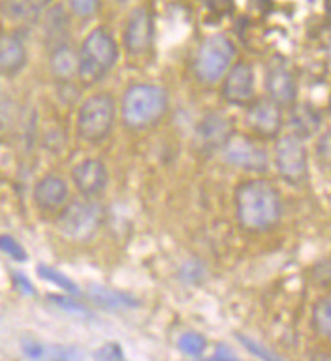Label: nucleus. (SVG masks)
<instances>
[{
    "label": "nucleus",
    "mask_w": 331,
    "mask_h": 361,
    "mask_svg": "<svg viewBox=\"0 0 331 361\" xmlns=\"http://www.w3.org/2000/svg\"><path fill=\"white\" fill-rule=\"evenodd\" d=\"M236 213L247 231L262 233L279 224L282 200L275 186L267 180H247L236 192Z\"/></svg>",
    "instance_id": "obj_1"
},
{
    "label": "nucleus",
    "mask_w": 331,
    "mask_h": 361,
    "mask_svg": "<svg viewBox=\"0 0 331 361\" xmlns=\"http://www.w3.org/2000/svg\"><path fill=\"white\" fill-rule=\"evenodd\" d=\"M119 47L112 32L104 27L90 30L78 53V78L87 85L100 83L117 64Z\"/></svg>",
    "instance_id": "obj_2"
},
{
    "label": "nucleus",
    "mask_w": 331,
    "mask_h": 361,
    "mask_svg": "<svg viewBox=\"0 0 331 361\" xmlns=\"http://www.w3.org/2000/svg\"><path fill=\"white\" fill-rule=\"evenodd\" d=\"M168 111V92L160 85H132L123 96V121L132 130L157 124Z\"/></svg>",
    "instance_id": "obj_3"
},
{
    "label": "nucleus",
    "mask_w": 331,
    "mask_h": 361,
    "mask_svg": "<svg viewBox=\"0 0 331 361\" xmlns=\"http://www.w3.org/2000/svg\"><path fill=\"white\" fill-rule=\"evenodd\" d=\"M104 219H106V213L100 203L95 202L92 197H83L76 202H66L56 219V226L62 235L83 243L98 233L104 224Z\"/></svg>",
    "instance_id": "obj_4"
},
{
    "label": "nucleus",
    "mask_w": 331,
    "mask_h": 361,
    "mask_svg": "<svg viewBox=\"0 0 331 361\" xmlns=\"http://www.w3.org/2000/svg\"><path fill=\"white\" fill-rule=\"evenodd\" d=\"M117 117V104L106 92L89 96L78 113V134L87 143H100L112 134Z\"/></svg>",
    "instance_id": "obj_5"
},
{
    "label": "nucleus",
    "mask_w": 331,
    "mask_h": 361,
    "mask_svg": "<svg viewBox=\"0 0 331 361\" xmlns=\"http://www.w3.org/2000/svg\"><path fill=\"white\" fill-rule=\"evenodd\" d=\"M236 59V45L222 34H213L203 39L198 49L194 70L203 83H217L224 78L228 68Z\"/></svg>",
    "instance_id": "obj_6"
},
{
    "label": "nucleus",
    "mask_w": 331,
    "mask_h": 361,
    "mask_svg": "<svg viewBox=\"0 0 331 361\" xmlns=\"http://www.w3.org/2000/svg\"><path fill=\"white\" fill-rule=\"evenodd\" d=\"M275 168L290 185H301L309 173V158L303 140L298 135H281L275 143Z\"/></svg>",
    "instance_id": "obj_7"
},
{
    "label": "nucleus",
    "mask_w": 331,
    "mask_h": 361,
    "mask_svg": "<svg viewBox=\"0 0 331 361\" xmlns=\"http://www.w3.org/2000/svg\"><path fill=\"white\" fill-rule=\"evenodd\" d=\"M220 151L230 166L245 169V171L262 173L270 166V154L265 151V147L258 140H253L248 135L234 134Z\"/></svg>",
    "instance_id": "obj_8"
},
{
    "label": "nucleus",
    "mask_w": 331,
    "mask_h": 361,
    "mask_svg": "<svg viewBox=\"0 0 331 361\" xmlns=\"http://www.w3.org/2000/svg\"><path fill=\"white\" fill-rule=\"evenodd\" d=\"M265 90L279 106H292L298 98V78L287 61L271 59L265 70Z\"/></svg>",
    "instance_id": "obj_9"
},
{
    "label": "nucleus",
    "mask_w": 331,
    "mask_h": 361,
    "mask_svg": "<svg viewBox=\"0 0 331 361\" xmlns=\"http://www.w3.org/2000/svg\"><path fill=\"white\" fill-rule=\"evenodd\" d=\"M152 36H155V25H152L151 11L140 6L130 11L124 27V47L130 55H145L151 49Z\"/></svg>",
    "instance_id": "obj_10"
},
{
    "label": "nucleus",
    "mask_w": 331,
    "mask_h": 361,
    "mask_svg": "<svg viewBox=\"0 0 331 361\" xmlns=\"http://www.w3.org/2000/svg\"><path fill=\"white\" fill-rule=\"evenodd\" d=\"M222 83V98L231 106H247L254 98V68L248 62H237L228 68Z\"/></svg>",
    "instance_id": "obj_11"
},
{
    "label": "nucleus",
    "mask_w": 331,
    "mask_h": 361,
    "mask_svg": "<svg viewBox=\"0 0 331 361\" xmlns=\"http://www.w3.org/2000/svg\"><path fill=\"white\" fill-rule=\"evenodd\" d=\"M231 135H234V123L228 115L220 111L207 113L196 126L198 149L205 152L220 151Z\"/></svg>",
    "instance_id": "obj_12"
},
{
    "label": "nucleus",
    "mask_w": 331,
    "mask_h": 361,
    "mask_svg": "<svg viewBox=\"0 0 331 361\" xmlns=\"http://www.w3.org/2000/svg\"><path fill=\"white\" fill-rule=\"evenodd\" d=\"M247 123L260 137H277L282 128V107L271 98L251 102L247 109Z\"/></svg>",
    "instance_id": "obj_13"
},
{
    "label": "nucleus",
    "mask_w": 331,
    "mask_h": 361,
    "mask_svg": "<svg viewBox=\"0 0 331 361\" xmlns=\"http://www.w3.org/2000/svg\"><path fill=\"white\" fill-rule=\"evenodd\" d=\"M72 180L85 197L98 196L107 186V169L98 158H87L73 168Z\"/></svg>",
    "instance_id": "obj_14"
},
{
    "label": "nucleus",
    "mask_w": 331,
    "mask_h": 361,
    "mask_svg": "<svg viewBox=\"0 0 331 361\" xmlns=\"http://www.w3.org/2000/svg\"><path fill=\"white\" fill-rule=\"evenodd\" d=\"M70 190L61 175H44L34 186V202L44 211H61L68 202Z\"/></svg>",
    "instance_id": "obj_15"
},
{
    "label": "nucleus",
    "mask_w": 331,
    "mask_h": 361,
    "mask_svg": "<svg viewBox=\"0 0 331 361\" xmlns=\"http://www.w3.org/2000/svg\"><path fill=\"white\" fill-rule=\"evenodd\" d=\"M27 64V47L23 39L13 32L0 34V73L17 75Z\"/></svg>",
    "instance_id": "obj_16"
},
{
    "label": "nucleus",
    "mask_w": 331,
    "mask_h": 361,
    "mask_svg": "<svg viewBox=\"0 0 331 361\" xmlns=\"http://www.w3.org/2000/svg\"><path fill=\"white\" fill-rule=\"evenodd\" d=\"M53 0H0L2 16L17 25H28L38 21L40 16L51 6Z\"/></svg>",
    "instance_id": "obj_17"
},
{
    "label": "nucleus",
    "mask_w": 331,
    "mask_h": 361,
    "mask_svg": "<svg viewBox=\"0 0 331 361\" xmlns=\"http://www.w3.org/2000/svg\"><path fill=\"white\" fill-rule=\"evenodd\" d=\"M49 70L59 81H70L78 75V53L70 42L59 44L49 49Z\"/></svg>",
    "instance_id": "obj_18"
},
{
    "label": "nucleus",
    "mask_w": 331,
    "mask_h": 361,
    "mask_svg": "<svg viewBox=\"0 0 331 361\" xmlns=\"http://www.w3.org/2000/svg\"><path fill=\"white\" fill-rule=\"evenodd\" d=\"M322 115L313 104H299L294 106L290 113V126L292 134L298 135L299 140H307L320 132Z\"/></svg>",
    "instance_id": "obj_19"
},
{
    "label": "nucleus",
    "mask_w": 331,
    "mask_h": 361,
    "mask_svg": "<svg viewBox=\"0 0 331 361\" xmlns=\"http://www.w3.org/2000/svg\"><path fill=\"white\" fill-rule=\"evenodd\" d=\"M68 34H70V17L66 10L61 4L47 8L44 17V36L49 49L68 42Z\"/></svg>",
    "instance_id": "obj_20"
},
{
    "label": "nucleus",
    "mask_w": 331,
    "mask_h": 361,
    "mask_svg": "<svg viewBox=\"0 0 331 361\" xmlns=\"http://www.w3.org/2000/svg\"><path fill=\"white\" fill-rule=\"evenodd\" d=\"M89 295L95 303L107 307V309H121V307H136L138 305L136 299H130L123 293L115 292V290H107V288L102 286H90Z\"/></svg>",
    "instance_id": "obj_21"
},
{
    "label": "nucleus",
    "mask_w": 331,
    "mask_h": 361,
    "mask_svg": "<svg viewBox=\"0 0 331 361\" xmlns=\"http://www.w3.org/2000/svg\"><path fill=\"white\" fill-rule=\"evenodd\" d=\"M313 326L316 333H320L322 337H330L331 333V309L330 299H318L313 307Z\"/></svg>",
    "instance_id": "obj_22"
},
{
    "label": "nucleus",
    "mask_w": 331,
    "mask_h": 361,
    "mask_svg": "<svg viewBox=\"0 0 331 361\" xmlns=\"http://www.w3.org/2000/svg\"><path fill=\"white\" fill-rule=\"evenodd\" d=\"M205 346H207V343H205V338H203L200 333H185V335L179 338V348L191 355L202 354L203 350H205Z\"/></svg>",
    "instance_id": "obj_23"
},
{
    "label": "nucleus",
    "mask_w": 331,
    "mask_h": 361,
    "mask_svg": "<svg viewBox=\"0 0 331 361\" xmlns=\"http://www.w3.org/2000/svg\"><path fill=\"white\" fill-rule=\"evenodd\" d=\"M38 271H40V275L44 276V279H47V281L51 282H56V284H59L61 288H64L66 292H72V293L78 292V288L73 286V282L70 281V279H66L64 275H61L59 271L51 269V267H45V265H40Z\"/></svg>",
    "instance_id": "obj_24"
},
{
    "label": "nucleus",
    "mask_w": 331,
    "mask_h": 361,
    "mask_svg": "<svg viewBox=\"0 0 331 361\" xmlns=\"http://www.w3.org/2000/svg\"><path fill=\"white\" fill-rule=\"evenodd\" d=\"M68 4L78 17H92L98 11L100 0H68Z\"/></svg>",
    "instance_id": "obj_25"
},
{
    "label": "nucleus",
    "mask_w": 331,
    "mask_h": 361,
    "mask_svg": "<svg viewBox=\"0 0 331 361\" xmlns=\"http://www.w3.org/2000/svg\"><path fill=\"white\" fill-rule=\"evenodd\" d=\"M0 248H2L4 252L10 254L11 258H16V259L27 258V254H25V250H23L21 245H19L16 239H11V237H8V235L0 237Z\"/></svg>",
    "instance_id": "obj_26"
},
{
    "label": "nucleus",
    "mask_w": 331,
    "mask_h": 361,
    "mask_svg": "<svg viewBox=\"0 0 331 361\" xmlns=\"http://www.w3.org/2000/svg\"><path fill=\"white\" fill-rule=\"evenodd\" d=\"M96 357H100V360H121L123 352L119 350L117 344H106V346H102V350L96 352Z\"/></svg>",
    "instance_id": "obj_27"
},
{
    "label": "nucleus",
    "mask_w": 331,
    "mask_h": 361,
    "mask_svg": "<svg viewBox=\"0 0 331 361\" xmlns=\"http://www.w3.org/2000/svg\"><path fill=\"white\" fill-rule=\"evenodd\" d=\"M316 154L327 166V162H330V132H324L320 140H318V143H316Z\"/></svg>",
    "instance_id": "obj_28"
},
{
    "label": "nucleus",
    "mask_w": 331,
    "mask_h": 361,
    "mask_svg": "<svg viewBox=\"0 0 331 361\" xmlns=\"http://www.w3.org/2000/svg\"><path fill=\"white\" fill-rule=\"evenodd\" d=\"M56 301V303L61 305V307H64L66 310H72V312H76V314H87V309H85L83 305H79L78 301H72V299H66V298H53Z\"/></svg>",
    "instance_id": "obj_29"
},
{
    "label": "nucleus",
    "mask_w": 331,
    "mask_h": 361,
    "mask_svg": "<svg viewBox=\"0 0 331 361\" xmlns=\"http://www.w3.org/2000/svg\"><path fill=\"white\" fill-rule=\"evenodd\" d=\"M241 338L243 344H247V348L251 350V352H254L256 355H260V357H264V360H271V357H275V354H271V352H265L264 348H258V344L253 343L251 338L247 337H239Z\"/></svg>",
    "instance_id": "obj_30"
}]
</instances>
